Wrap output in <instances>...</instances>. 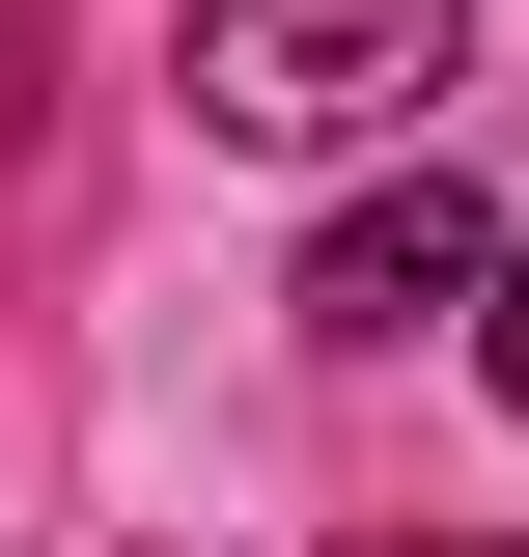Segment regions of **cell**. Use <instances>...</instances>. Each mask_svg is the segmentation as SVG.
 I'll list each match as a JSON object with an SVG mask.
<instances>
[{
	"instance_id": "obj_3",
	"label": "cell",
	"mask_w": 529,
	"mask_h": 557,
	"mask_svg": "<svg viewBox=\"0 0 529 557\" xmlns=\"http://www.w3.org/2000/svg\"><path fill=\"white\" fill-rule=\"evenodd\" d=\"M446 335H473V391L529 418V223H502V251H473V307H446Z\"/></svg>"
},
{
	"instance_id": "obj_1",
	"label": "cell",
	"mask_w": 529,
	"mask_h": 557,
	"mask_svg": "<svg viewBox=\"0 0 529 557\" xmlns=\"http://www.w3.org/2000/svg\"><path fill=\"white\" fill-rule=\"evenodd\" d=\"M446 84H473V0H196L223 139H418Z\"/></svg>"
},
{
	"instance_id": "obj_4",
	"label": "cell",
	"mask_w": 529,
	"mask_h": 557,
	"mask_svg": "<svg viewBox=\"0 0 529 557\" xmlns=\"http://www.w3.org/2000/svg\"><path fill=\"white\" fill-rule=\"evenodd\" d=\"M334 557H529V530H334Z\"/></svg>"
},
{
	"instance_id": "obj_2",
	"label": "cell",
	"mask_w": 529,
	"mask_h": 557,
	"mask_svg": "<svg viewBox=\"0 0 529 557\" xmlns=\"http://www.w3.org/2000/svg\"><path fill=\"white\" fill-rule=\"evenodd\" d=\"M473 251H502V223L418 168V196H362V223L307 251V335H362V362H391V335H446V307H473Z\"/></svg>"
}]
</instances>
